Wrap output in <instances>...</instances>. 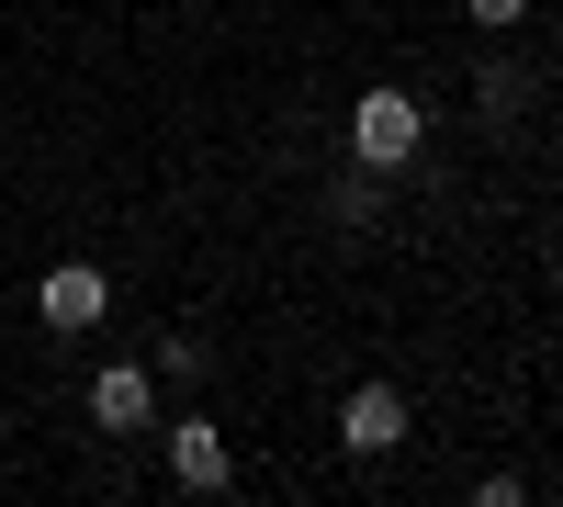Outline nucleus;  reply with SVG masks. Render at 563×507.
Listing matches in <instances>:
<instances>
[{
    "instance_id": "obj_1",
    "label": "nucleus",
    "mask_w": 563,
    "mask_h": 507,
    "mask_svg": "<svg viewBox=\"0 0 563 507\" xmlns=\"http://www.w3.org/2000/svg\"><path fill=\"white\" fill-rule=\"evenodd\" d=\"M350 158L361 169H417V158H429V102H417V90L406 79H372L361 90V102H350Z\"/></svg>"
},
{
    "instance_id": "obj_2",
    "label": "nucleus",
    "mask_w": 563,
    "mask_h": 507,
    "mask_svg": "<svg viewBox=\"0 0 563 507\" xmlns=\"http://www.w3.org/2000/svg\"><path fill=\"white\" fill-rule=\"evenodd\" d=\"M34 316H45V328H57V339H90V328H102V316H113V283H102V271H90V260H57V271H45V283H34Z\"/></svg>"
},
{
    "instance_id": "obj_3",
    "label": "nucleus",
    "mask_w": 563,
    "mask_h": 507,
    "mask_svg": "<svg viewBox=\"0 0 563 507\" xmlns=\"http://www.w3.org/2000/svg\"><path fill=\"white\" fill-rule=\"evenodd\" d=\"M406 395L395 384H350V406H339V451H361V463H384V451H406Z\"/></svg>"
},
{
    "instance_id": "obj_4",
    "label": "nucleus",
    "mask_w": 563,
    "mask_h": 507,
    "mask_svg": "<svg viewBox=\"0 0 563 507\" xmlns=\"http://www.w3.org/2000/svg\"><path fill=\"white\" fill-rule=\"evenodd\" d=\"M90 429H158V373L147 361H102V373H90Z\"/></svg>"
},
{
    "instance_id": "obj_5",
    "label": "nucleus",
    "mask_w": 563,
    "mask_h": 507,
    "mask_svg": "<svg viewBox=\"0 0 563 507\" xmlns=\"http://www.w3.org/2000/svg\"><path fill=\"white\" fill-rule=\"evenodd\" d=\"M169 474H180V496H225L238 485V451H225L214 418H169Z\"/></svg>"
},
{
    "instance_id": "obj_6",
    "label": "nucleus",
    "mask_w": 563,
    "mask_h": 507,
    "mask_svg": "<svg viewBox=\"0 0 563 507\" xmlns=\"http://www.w3.org/2000/svg\"><path fill=\"white\" fill-rule=\"evenodd\" d=\"M327 214H339V225H384V169H327Z\"/></svg>"
},
{
    "instance_id": "obj_7",
    "label": "nucleus",
    "mask_w": 563,
    "mask_h": 507,
    "mask_svg": "<svg viewBox=\"0 0 563 507\" xmlns=\"http://www.w3.org/2000/svg\"><path fill=\"white\" fill-rule=\"evenodd\" d=\"M519 102H530V68H519V57H485V68H474V113H485V124H519Z\"/></svg>"
},
{
    "instance_id": "obj_8",
    "label": "nucleus",
    "mask_w": 563,
    "mask_h": 507,
    "mask_svg": "<svg viewBox=\"0 0 563 507\" xmlns=\"http://www.w3.org/2000/svg\"><path fill=\"white\" fill-rule=\"evenodd\" d=\"M203 361H214L203 339H158V373H169V384H203Z\"/></svg>"
},
{
    "instance_id": "obj_9",
    "label": "nucleus",
    "mask_w": 563,
    "mask_h": 507,
    "mask_svg": "<svg viewBox=\"0 0 563 507\" xmlns=\"http://www.w3.org/2000/svg\"><path fill=\"white\" fill-rule=\"evenodd\" d=\"M462 12H474L485 34H507V23H530V0H462Z\"/></svg>"
},
{
    "instance_id": "obj_10",
    "label": "nucleus",
    "mask_w": 563,
    "mask_h": 507,
    "mask_svg": "<svg viewBox=\"0 0 563 507\" xmlns=\"http://www.w3.org/2000/svg\"><path fill=\"white\" fill-rule=\"evenodd\" d=\"M552 294H563V249H552Z\"/></svg>"
}]
</instances>
